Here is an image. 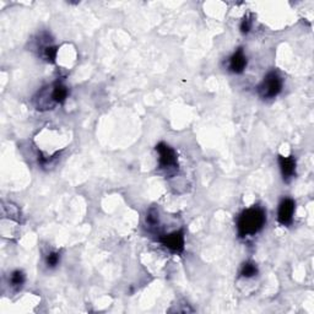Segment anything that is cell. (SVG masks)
Instances as JSON below:
<instances>
[{
	"label": "cell",
	"instance_id": "obj_10",
	"mask_svg": "<svg viewBox=\"0 0 314 314\" xmlns=\"http://www.w3.org/2000/svg\"><path fill=\"white\" fill-rule=\"evenodd\" d=\"M57 47L54 46L47 45V46H43L42 47V57L46 59V61L49 63H54L56 62L57 58Z\"/></svg>",
	"mask_w": 314,
	"mask_h": 314
},
{
	"label": "cell",
	"instance_id": "obj_5",
	"mask_svg": "<svg viewBox=\"0 0 314 314\" xmlns=\"http://www.w3.org/2000/svg\"><path fill=\"white\" fill-rule=\"evenodd\" d=\"M294 209H296V204L294 201L290 198L283 199L282 201L278 205V211H277V221L282 226H288L291 225L292 221H293V215H294Z\"/></svg>",
	"mask_w": 314,
	"mask_h": 314
},
{
	"label": "cell",
	"instance_id": "obj_6",
	"mask_svg": "<svg viewBox=\"0 0 314 314\" xmlns=\"http://www.w3.org/2000/svg\"><path fill=\"white\" fill-rule=\"evenodd\" d=\"M245 67H247V57H245L244 52L242 48L237 49L228 62V69L234 74H241L244 72Z\"/></svg>",
	"mask_w": 314,
	"mask_h": 314
},
{
	"label": "cell",
	"instance_id": "obj_11",
	"mask_svg": "<svg viewBox=\"0 0 314 314\" xmlns=\"http://www.w3.org/2000/svg\"><path fill=\"white\" fill-rule=\"evenodd\" d=\"M25 282V275L20 270H15L12 275H10V283L13 287H21Z\"/></svg>",
	"mask_w": 314,
	"mask_h": 314
},
{
	"label": "cell",
	"instance_id": "obj_8",
	"mask_svg": "<svg viewBox=\"0 0 314 314\" xmlns=\"http://www.w3.org/2000/svg\"><path fill=\"white\" fill-rule=\"evenodd\" d=\"M68 97V89L65 85H63L61 83H57L53 86L51 92V101L54 103H61L64 102Z\"/></svg>",
	"mask_w": 314,
	"mask_h": 314
},
{
	"label": "cell",
	"instance_id": "obj_7",
	"mask_svg": "<svg viewBox=\"0 0 314 314\" xmlns=\"http://www.w3.org/2000/svg\"><path fill=\"white\" fill-rule=\"evenodd\" d=\"M278 165H280L281 173H282L283 179L286 182L293 178L294 174H296V160L293 156H278Z\"/></svg>",
	"mask_w": 314,
	"mask_h": 314
},
{
	"label": "cell",
	"instance_id": "obj_14",
	"mask_svg": "<svg viewBox=\"0 0 314 314\" xmlns=\"http://www.w3.org/2000/svg\"><path fill=\"white\" fill-rule=\"evenodd\" d=\"M250 29H252V21H250L248 18H244L241 23L242 34H248V32L250 31Z\"/></svg>",
	"mask_w": 314,
	"mask_h": 314
},
{
	"label": "cell",
	"instance_id": "obj_12",
	"mask_svg": "<svg viewBox=\"0 0 314 314\" xmlns=\"http://www.w3.org/2000/svg\"><path fill=\"white\" fill-rule=\"evenodd\" d=\"M146 223L149 227H156L158 225V214L155 209H151L146 215Z\"/></svg>",
	"mask_w": 314,
	"mask_h": 314
},
{
	"label": "cell",
	"instance_id": "obj_3",
	"mask_svg": "<svg viewBox=\"0 0 314 314\" xmlns=\"http://www.w3.org/2000/svg\"><path fill=\"white\" fill-rule=\"evenodd\" d=\"M156 151L158 154V163H160L161 169L171 172L178 168V158H177V154L171 146L165 143H160L156 146Z\"/></svg>",
	"mask_w": 314,
	"mask_h": 314
},
{
	"label": "cell",
	"instance_id": "obj_1",
	"mask_svg": "<svg viewBox=\"0 0 314 314\" xmlns=\"http://www.w3.org/2000/svg\"><path fill=\"white\" fill-rule=\"evenodd\" d=\"M266 214L261 207L253 206L242 211L237 221L239 237L254 236L265 226Z\"/></svg>",
	"mask_w": 314,
	"mask_h": 314
},
{
	"label": "cell",
	"instance_id": "obj_4",
	"mask_svg": "<svg viewBox=\"0 0 314 314\" xmlns=\"http://www.w3.org/2000/svg\"><path fill=\"white\" fill-rule=\"evenodd\" d=\"M160 242L173 253H182L184 250V234L183 231L172 232L160 238Z\"/></svg>",
	"mask_w": 314,
	"mask_h": 314
},
{
	"label": "cell",
	"instance_id": "obj_2",
	"mask_svg": "<svg viewBox=\"0 0 314 314\" xmlns=\"http://www.w3.org/2000/svg\"><path fill=\"white\" fill-rule=\"evenodd\" d=\"M281 90H282V79L276 72L267 73L258 87L259 95L263 98H275L280 94Z\"/></svg>",
	"mask_w": 314,
	"mask_h": 314
},
{
	"label": "cell",
	"instance_id": "obj_9",
	"mask_svg": "<svg viewBox=\"0 0 314 314\" xmlns=\"http://www.w3.org/2000/svg\"><path fill=\"white\" fill-rule=\"evenodd\" d=\"M258 274V267L252 261H247L242 265L241 275L243 277H253Z\"/></svg>",
	"mask_w": 314,
	"mask_h": 314
},
{
	"label": "cell",
	"instance_id": "obj_13",
	"mask_svg": "<svg viewBox=\"0 0 314 314\" xmlns=\"http://www.w3.org/2000/svg\"><path fill=\"white\" fill-rule=\"evenodd\" d=\"M59 259H61V255H59V253L52 252L47 255V259H46V261H47L48 266L54 267L57 265V264L59 263Z\"/></svg>",
	"mask_w": 314,
	"mask_h": 314
}]
</instances>
